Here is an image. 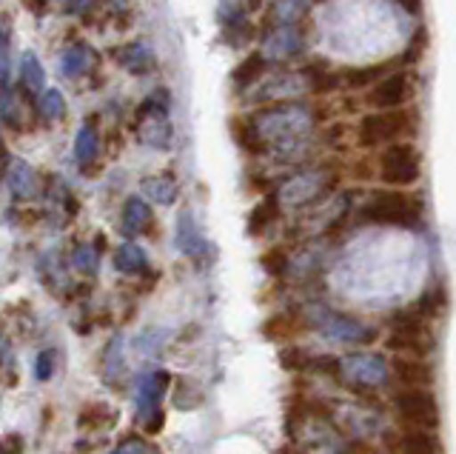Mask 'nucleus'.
<instances>
[{"label": "nucleus", "mask_w": 456, "mask_h": 454, "mask_svg": "<svg viewBox=\"0 0 456 454\" xmlns=\"http://www.w3.org/2000/svg\"><path fill=\"white\" fill-rule=\"evenodd\" d=\"M311 4L314 0H277L274 9H271V15H274L277 26H291L294 21H299L305 15Z\"/></svg>", "instance_id": "33"}, {"label": "nucleus", "mask_w": 456, "mask_h": 454, "mask_svg": "<svg viewBox=\"0 0 456 454\" xmlns=\"http://www.w3.org/2000/svg\"><path fill=\"white\" fill-rule=\"evenodd\" d=\"M114 61H118L126 69V72H132V75H146V72H151V69L157 66L154 52L146 44H140V40H134V44H126L120 49H114Z\"/></svg>", "instance_id": "20"}, {"label": "nucleus", "mask_w": 456, "mask_h": 454, "mask_svg": "<svg viewBox=\"0 0 456 454\" xmlns=\"http://www.w3.org/2000/svg\"><path fill=\"white\" fill-rule=\"evenodd\" d=\"M399 454H445V446L436 437V432L428 429H405L396 437Z\"/></svg>", "instance_id": "21"}, {"label": "nucleus", "mask_w": 456, "mask_h": 454, "mask_svg": "<svg viewBox=\"0 0 456 454\" xmlns=\"http://www.w3.org/2000/svg\"><path fill=\"white\" fill-rule=\"evenodd\" d=\"M120 226L126 235H151L154 229V211L151 206L142 201V197H126L123 203V215H120Z\"/></svg>", "instance_id": "19"}, {"label": "nucleus", "mask_w": 456, "mask_h": 454, "mask_svg": "<svg viewBox=\"0 0 456 454\" xmlns=\"http://www.w3.org/2000/svg\"><path fill=\"white\" fill-rule=\"evenodd\" d=\"M268 61L263 58V52H254V54H248L246 61H242L234 72H232V83H234V89H240V92H248V89H254L256 83H260V78H263V72H265V66Z\"/></svg>", "instance_id": "27"}, {"label": "nucleus", "mask_w": 456, "mask_h": 454, "mask_svg": "<svg viewBox=\"0 0 456 454\" xmlns=\"http://www.w3.org/2000/svg\"><path fill=\"white\" fill-rule=\"evenodd\" d=\"M109 454H157V449H154V446H149L142 437L132 434V437H126L118 449H111Z\"/></svg>", "instance_id": "38"}, {"label": "nucleus", "mask_w": 456, "mask_h": 454, "mask_svg": "<svg viewBox=\"0 0 456 454\" xmlns=\"http://www.w3.org/2000/svg\"><path fill=\"white\" fill-rule=\"evenodd\" d=\"M134 132H137V140L142 146L160 149V152L171 149V144H175V129H171V120H168V97H166V92H160V97L151 95L149 101H142L137 106Z\"/></svg>", "instance_id": "6"}, {"label": "nucleus", "mask_w": 456, "mask_h": 454, "mask_svg": "<svg viewBox=\"0 0 456 454\" xmlns=\"http://www.w3.org/2000/svg\"><path fill=\"white\" fill-rule=\"evenodd\" d=\"M303 92H311L308 80L303 75V69L299 72H274L271 78L260 80L256 87L248 92V101L251 103H291L297 95Z\"/></svg>", "instance_id": "11"}, {"label": "nucleus", "mask_w": 456, "mask_h": 454, "mask_svg": "<svg viewBox=\"0 0 456 454\" xmlns=\"http://www.w3.org/2000/svg\"><path fill=\"white\" fill-rule=\"evenodd\" d=\"M394 415L403 420L408 429L436 432L442 420V409L431 389H399L394 394Z\"/></svg>", "instance_id": "7"}, {"label": "nucleus", "mask_w": 456, "mask_h": 454, "mask_svg": "<svg viewBox=\"0 0 456 454\" xmlns=\"http://www.w3.org/2000/svg\"><path fill=\"white\" fill-rule=\"evenodd\" d=\"M362 218L379 226H419L422 220V201L417 194L399 192V189H379L365 201Z\"/></svg>", "instance_id": "2"}, {"label": "nucleus", "mask_w": 456, "mask_h": 454, "mask_svg": "<svg viewBox=\"0 0 456 454\" xmlns=\"http://www.w3.org/2000/svg\"><path fill=\"white\" fill-rule=\"evenodd\" d=\"M445 306H448L445 289H431L417 301V306H413V315H419L422 320H436L442 311H445Z\"/></svg>", "instance_id": "32"}, {"label": "nucleus", "mask_w": 456, "mask_h": 454, "mask_svg": "<svg viewBox=\"0 0 456 454\" xmlns=\"http://www.w3.org/2000/svg\"><path fill=\"white\" fill-rule=\"evenodd\" d=\"M114 268L123 275H146L149 272V254L142 252L137 244H132V240H126V244H120L118 249H114Z\"/></svg>", "instance_id": "23"}, {"label": "nucleus", "mask_w": 456, "mask_h": 454, "mask_svg": "<svg viewBox=\"0 0 456 454\" xmlns=\"http://www.w3.org/2000/svg\"><path fill=\"white\" fill-rule=\"evenodd\" d=\"M20 89L28 97L46 92V72H43L35 52H23V58H20Z\"/></svg>", "instance_id": "28"}, {"label": "nucleus", "mask_w": 456, "mask_h": 454, "mask_svg": "<svg viewBox=\"0 0 456 454\" xmlns=\"http://www.w3.org/2000/svg\"><path fill=\"white\" fill-rule=\"evenodd\" d=\"M339 375L351 383L354 389H382L388 383L391 363L385 360V354L377 351H351L339 360Z\"/></svg>", "instance_id": "9"}, {"label": "nucleus", "mask_w": 456, "mask_h": 454, "mask_svg": "<svg viewBox=\"0 0 456 454\" xmlns=\"http://www.w3.org/2000/svg\"><path fill=\"white\" fill-rule=\"evenodd\" d=\"M4 175H6V186H9V194L14 197L18 203H26V201H35L40 194V175L35 172L32 166L26 161H6L4 163Z\"/></svg>", "instance_id": "14"}, {"label": "nucleus", "mask_w": 456, "mask_h": 454, "mask_svg": "<svg viewBox=\"0 0 456 454\" xmlns=\"http://www.w3.org/2000/svg\"><path fill=\"white\" fill-rule=\"evenodd\" d=\"M111 423H114V409L106 403H86L80 409V417H77L80 429H106Z\"/></svg>", "instance_id": "31"}, {"label": "nucleus", "mask_w": 456, "mask_h": 454, "mask_svg": "<svg viewBox=\"0 0 456 454\" xmlns=\"http://www.w3.org/2000/svg\"><path fill=\"white\" fill-rule=\"evenodd\" d=\"M305 49L303 40V29L299 26H277L274 32H268L263 40V58L268 63H289L294 58H299Z\"/></svg>", "instance_id": "13"}, {"label": "nucleus", "mask_w": 456, "mask_h": 454, "mask_svg": "<svg viewBox=\"0 0 456 454\" xmlns=\"http://www.w3.org/2000/svg\"><path fill=\"white\" fill-rule=\"evenodd\" d=\"M54 368H57V349H43L35 358V377L46 383L54 377Z\"/></svg>", "instance_id": "37"}, {"label": "nucleus", "mask_w": 456, "mask_h": 454, "mask_svg": "<svg viewBox=\"0 0 456 454\" xmlns=\"http://www.w3.org/2000/svg\"><path fill=\"white\" fill-rule=\"evenodd\" d=\"M311 326L331 343H348V346H370L379 337L374 323H365L360 318H351L346 311H334L317 306L311 311Z\"/></svg>", "instance_id": "3"}, {"label": "nucleus", "mask_w": 456, "mask_h": 454, "mask_svg": "<svg viewBox=\"0 0 456 454\" xmlns=\"http://www.w3.org/2000/svg\"><path fill=\"white\" fill-rule=\"evenodd\" d=\"M37 111L43 115V120H49V123L66 118V101H63L61 89H46V92H43L40 101H37Z\"/></svg>", "instance_id": "35"}, {"label": "nucleus", "mask_w": 456, "mask_h": 454, "mask_svg": "<svg viewBox=\"0 0 456 454\" xmlns=\"http://www.w3.org/2000/svg\"><path fill=\"white\" fill-rule=\"evenodd\" d=\"M413 132H417V118L408 111H370L356 126V140L365 149H377L403 144V137H411Z\"/></svg>", "instance_id": "4"}, {"label": "nucleus", "mask_w": 456, "mask_h": 454, "mask_svg": "<svg viewBox=\"0 0 456 454\" xmlns=\"http://www.w3.org/2000/svg\"><path fill=\"white\" fill-rule=\"evenodd\" d=\"M280 209H282V203H280V197H277V194H268V197H263V201L251 209L248 223H246V232H248L251 237H260V235H265V232L271 229V226L277 223V218H280Z\"/></svg>", "instance_id": "22"}, {"label": "nucleus", "mask_w": 456, "mask_h": 454, "mask_svg": "<svg viewBox=\"0 0 456 454\" xmlns=\"http://www.w3.org/2000/svg\"><path fill=\"white\" fill-rule=\"evenodd\" d=\"M177 249L185 254V258L191 260H203L206 254V240H203V232H200V226L191 215V209H183L177 215Z\"/></svg>", "instance_id": "18"}, {"label": "nucleus", "mask_w": 456, "mask_h": 454, "mask_svg": "<svg viewBox=\"0 0 456 454\" xmlns=\"http://www.w3.org/2000/svg\"><path fill=\"white\" fill-rule=\"evenodd\" d=\"M342 423L348 425V432L354 437H374L382 429V420L374 415V411L360 409V406H351V409H342Z\"/></svg>", "instance_id": "26"}, {"label": "nucleus", "mask_w": 456, "mask_h": 454, "mask_svg": "<svg viewBox=\"0 0 456 454\" xmlns=\"http://www.w3.org/2000/svg\"><path fill=\"white\" fill-rule=\"evenodd\" d=\"M391 375L403 389H431L434 386V366L422 358H396L391 363Z\"/></svg>", "instance_id": "16"}, {"label": "nucleus", "mask_w": 456, "mask_h": 454, "mask_svg": "<svg viewBox=\"0 0 456 454\" xmlns=\"http://www.w3.org/2000/svg\"><path fill=\"white\" fill-rule=\"evenodd\" d=\"M299 440L317 454H339V446H342L339 432L325 420H308V425L299 429Z\"/></svg>", "instance_id": "17"}, {"label": "nucleus", "mask_w": 456, "mask_h": 454, "mask_svg": "<svg viewBox=\"0 0 456 454\" xmlns=\"http://www.w3.org/2000/svg\"><path fill=\"white\" fill-rule=\"evenodd\" d=\"M92 61H94V54H92L89 46H83V44L69 46L61 54V75L69 78V80H77V78H83L86 72H89Z\"/></svg>", "instance_id": "29"}, {"label": "nucleus", "mask_w": 456, "mask_h": 454, "mask_svg": "<svg viewBox=\"0 0 456 454\" xmlns=\"http://www.w3.org/2000/svg\"><path fill=\"white\" fill-rule=\"evenodd\" d=\"M260 266H263V272L268 277H285V272H289V266H291V254L285 252L282 246H274V249H268L263 254Z\"/></svg>", "instance_id": "36"}, {"label": "nucleus", "mask_w": 456, "mask_h": 454, "mask_svg": "<svg viewBox=\"0 0 456 454\" xmlns=\"http://www.w3.org/2000/svg\"><path fill=\"white\" fill-rule=\"evenodd\" d=\"M399 6H403L408 15H419V12H422V0H399Z\"/></svg>", "instance_id": "42"}, {"label": "nucleus", "mask_w": 456, "mask_h": 454, "mask_svg": "<svg viewBox=\"0 0 456 454\" xmlns=\"http://www.w3.org/2000/svg\"><path fill=\"white\" fill-rule=\"evenodd\" d=\"M256 140L263 144V152H277L280 158L299 154L305 146L308 135L317 129V111L305 103H274L260 111L246 115Z\"/></svg>", "instance_id": "1"}, {"label": "nucleus", "mask_w": 456, "mask_h": 454, "mask_svg": "<svg viewBox=\"0 0 456 454\" xmlns=\"http://www.w3.org/2000/svg\"><path fill=\"white\" fill-rule=\"evenodd\" d=\"M425 29H417V35H413L411 40V52H405L403 58H399V63H417L422 58V52H425Z\"/></svg>", "instance_id": "39"}, {"label": "nucleus", "mask_w": 456, "mask_h": 454, "mask_svg": "<svg viewBox=\"0 0 456 454\" xmlns=\"http://www.w3.org/2000/svg\"><path fill=\"white\" fill-rule=\"evenodd\" d=\"M97 246H103V237H97L94 246L92 244H80L75 249V254H71V263H75V268H77L80 275H94L97 272V266H100Z\"/></svg>", "instance_id": "34"}, {"label": "nucleus", "mask_w": 456, "mask_h": 454, "mask_svg": "<svg viewBox=\"0 0 456 454\" xmlns=\"http://www.w3.org/2000/svg\"><path fill=\"white\" fill-rule=\"evenodd\" d=\"M422 175L419 149L403 140V144L385 146L379 154V180L385 186H413Z\"/></svg>", "instance_id": "8"}, {"label": "nucleus", "mask_w": 456, "mask_h": 454, "mask_svg": "<svg viewBox=\"0 0 456 454\" xmlns=\"http://www.w3.org/2000/svg\"><path fill=\"white\" fill-rule=\"evenodd\" d=\"M388 329V337H385V343H388V349L394 351H408V358H425L428 351L434 349V340L428 337L425 332V320L419 315H408V311H403V315H396Z\"/></svg>", "instance_id": "10"}, {"label": "nucleus", "mask_w": 456, "mask_h": 454, "mask_svg": "<svg viewBox=\"0 0 456 454\" xmlns=\"http://www.w3.org/2000/svg\"><path fill=\"white\" fill-rule=\"evenodd\" d=\"M142 192H146V197L151 203L157 206H171L177 201V180L171 177V175H154V177H146L142 180Z\"/></svg>", "instance_id": "30"}, {"label": "nucleus", "mask_w": 456, "mask_h": 454, "mask_svg": "<svg viewBox=\"0 0 456 454\" xmlns=\"http://www.w3.org/2000/svg\"><path fill=\"white\" fill-rule=\"evenodd\" d=\"M334 183H337V175L331 166H311L291 175L274 194L280 197V203L285 209H303V206L322 201V197L334 189Z\"/></svg>", "instance_id": "5"}, {"label": "nucleus", "mask_w": 456, "mask_h": 454, "mask_svg": "<svg viewBox=\"0 0 456 454\" xmlns=\"http://www.w3.org/2000/svg\"><path fill=\"white\" fill-rule=\"evenodd\" d=\"M97 6V0H63V9L69 12V15H89V12Z\"/></svg>", "instance_id": "40"}, {"label": "nucleus", "mask_w": 456, "mask_h": 454, "mask_svg": "<svg viewBox=\"0 0 456 454\" xmlns=\"http://www.w3.org/2000/svg\"><path fill=\"white\" fill-rule=\"evenodd\" d=\"M26 451V443H23V434H6L4 437V454H23Z\"/></svg>", "instance_id": "41"}, {"label": "nucleus", "mask_w": 456, "mask_h": 454, "mask_svg": "<svg viewBox=\"0 0 456 454\" xmlns=\"http://www.w3.org/2000/svg\"><path fill=\"white\" fill-rule=\"evenodd\" d=\"M75 158L83 169H89L100 158V132H97V120H86L80 126V132L75 137Z\"/></svg>", "instance_id": "25"}, {"label": "nucleus", "mask_w": 456, "mask_h": 454, "mask_svg": "<svg viewBox=\"0 0 456 454\" xmlns=\"http://www.w3.org/2000/svg\"><path fill=\"white\" fill-rule=\"evenodd\" d=\"M411 95H413V78L408 72H391L368 92V103L377 111H394L399 106H405L411 101Z\"/></svg>", "instance_id": "12"}, {"label": "nucleus", "mask_w": 456, "mask_h": 454, "mask_svg": "<svg viewBox=\"0 0 456 454\" xmlns=\"http://www.w3.org/2000/svg\"><path fill=\"white\" fill-rule=\"evenodd\" d=\"M168 386V375L166 372H146L137 380V389H134V406H137V417L140 420H149L154 411H160V400L166 394Z\"/></svg>", "instance_id": "15"}, {"label": "nucleus", "mask_w": 456, "mask_h": 454, "mask_svg": "<svg viewBox=\"0 0 456 454\" xmlns=\"http://www.w3.org/2000/svg\"><path fill=\"white\" fill-rule=\"evenodd\" d=\"M396 63H399V61H394V63L365 66V69H360V66L346 69V72H342V83H346L348 89H374L382 78H388V75H391V69H394Z\"/></svg>", "instance_id": "24"}]
</instances>
